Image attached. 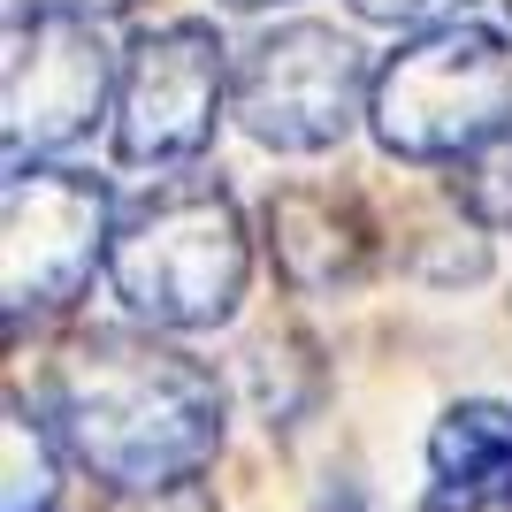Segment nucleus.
I'll return each instance as SVG.
<instances>
[{"label": "nucleus", "instance_id": "obj_1", "mask_svg": "<svg viewBox=\"0 0 512 512\" xmlns=\"http://www.w3.org/2000/svg\"><path fill=\"white\" fill-rule=\"evenodd\" d=\"M39 413L62 436L69 467L92 474L107 497L207 474L230 428V398L214 383V367L176 352L169 329L153 321L69 337L62 360L46 367Z\"/></svg>", "mask_w": 512, "mask_h": 512}, {"label": "nucleus", "instance_id": "obj_2", "mask_svg": "<svg viewBox=\"0 0 512 512\" xmlns=\"http://www.w3.org/2000/svg\"><path fill=\"white\" fill-rule=\"evenodd\" d=\"M107 283L130 306V321H153L169 337L222 329L253 283V237L222 176H161L146 199L115 214Z\"/></svg>", "mask_w": 512, "mask_h": 512}, {"label": "nucleus", "instance_id": "obj_3", "mask_svg": "<svg viewBox=\"0 0 512 512\" xmlns=\"http://www.w3.org/2000/svg\"><path fill=\"white\" fill-rule=\"evenodd\" d=\"M367 123L398 161H459L512 123V39L490 23H421L383 69Z\"/></svg>", "mask_w": 512, "mask_h": 512}, {"label": "nucleus", "instance_id": "obj_4", "mask_svg": "<svg viewBox=\"0 0 512 512\" xmlns=\"http://www.w3.org/2000/svg\"><path fill=\"white\" fill-rule=\"evenodd\" d=\"M375 100L367 54L337 23H283L245 46L230 69V115L268 153H329L352 138V123Z\"/></svg>", "mask_w": 512, "mask_h": 512}, {"label": "nucleus", "instance_id": "obj_5", "mask_svg": "<svg viewBox=\"0 0 512 512\" xmlns=\"http://www.w3.org/2000/svg\"><path fill=\"white\" fill-rule=\"evenodd\" d=\"M115 245V199L85 169H46L16 161L0 192V291H8V329L39 314H62L85 299V283L107 276Z\"/></svg>", "mask_w": 512, "mask_h": 512}, {"label": "nucleus", "instance_id": "obj_6", "mask_svg": "<svg viewBox=\"0 0 512 512\" xmlns=\"http://www.w3.org/2000/svg\"><path fill=\"white\" fill-rule=\"evenodd\" d=\"M115 54L100 39V16L85 8H16L8 16V69H0V115H8V169L46 161L69 138L100 123L115 92Z\"/></svg>", "mask_w": 512, "mask_h": 512}, {"label": "nucleus", "instance_id": "obj_7", "mask_svg": "<svg viewBox=\"0 0 512 512\" xmlns=\"http://www.w3.org/2000/svg\"><path fill=\"white\" fill-rule=\"evenodd\" d=\"M230 100V62L207 23H153L138 31L115 77V161L123 169H184L214 138Z\"/></svg>", "mask_w": 512, "mask_h": 512}, {"label": "nucleus", "instance_id": "obj_8", "mask_svg": "<svg viewBox=\"0 0 512 512\" xmlns=\"http://www.w3.org/2000/svg\"><path fill=\"white\" fill-rule=\"evenodd\" d=\"M268 253H276V276L306 299L360 291L375 276V222L352 192L291 184V192L268 199Z\"/></svg>", "mask_w": 512, "mask_h": 512}, {"label": "nucleus", "instance_id": "obj_9", "mask_svg": "<svg viewBox=\"0 0 512 512\" xmlns=\"http://www.w3.org/2000/svg\"><path fill=\"white\" fill-rule=\"evenodd\" d=\"M428 490L421 512H512V406L451 398L428 428Z\"/></svg>", "mask_w": 512, "mask_h": 512}, {"label": "nucleus", "instance_id": "obj_10", "mask_svg": "<svg viewBox=\"0 0 512 512\" xmlns=\"http://www.w3.org/2000/svg\"><path fill=\"white\" fill-rule=\"evenodd\" d=\"M0 451H8V490H0V512H54V482H62L69 451H62V436L46 428V413H31L16 390H8Z\"/></svg>", "mask_w": 512, "mask_h": 512}, {"label": "nucleus", "instance_id": "obj_11", "mask_svg": "<svg viewBox=\"0 0 512 512\" xmlns=\"http://www.w3.org/2000/svg\"><path fill=\"white\" fill-rule=\"evenodd\" d=\"M451 199H459V214H474L482 230H512V123L451 161Z\"/></svg>", "mask_w": 512, "mask_h": 512}, {"label": "nucleus", "instance_id": "obj_12", "mask_svg": "<svg viewBox=\"0 0 512 512\" xmlns=\"http://www.w3.org/2000/svg\"><path fill=\"white\" fill-rule=\"evenodd\" d=\"M107 512H222V497L207 490V474H192V482H161V490L107 497Z\"/></svg>", "mask_w": 512, "mask_h": 512}, {"label": "nucleus", "instance_id": "obj_13", "mask_svg": "<svg viewBox=\"0 0 512 512\" xmlns=\"http://www.w3.org/2000/svg\"><path fill=\"white\" fill-rule=\"evenodd\" d=\"M367 23H444L451 8H467V0H352Z\"/></svg>", "mask_w": 512, "mask_h": 512}, {"label": "nucleus", "instance_id": "obj_14", "mask_svg": "<svg viewBox=\"0 0 512 512\" xmlns=\"http://www.w3.org/2000/svg\"><path fill=\"white\" fill-rule=\"evenodd\" d=\"M321 512H367V497H360V482H329V490H321Z\"/></svg>", "mask_w": 512, "mask_h": 512}, {"label": "nucleus", "instance_id": "obj_15", "mask_svg": "<svg viewBox=\"0 0 512 512\" xmlns=\"http://www.w3.org/2000/svg\"><path fill=\"white\" fill-rule=\"evenodd\" d=\"M16 8H85V16H107V8H123V0H8V16Z\"/></svg>", "mask_w": 512, "mask_h": 512}, {"label": "nucleus", "instance_id": "obj_16", "mask_svg": "<svg viewBox=\"0 0 512 512\" xmlns=\"http://www.w3.org/2000/svg\"><path fill=\"white\" fill-rule=\"evenodd\" d=\"M222 8H276V0H222Z\"/></svg>", "mask_w": 512, "mask_h": 512}]
</instances>
